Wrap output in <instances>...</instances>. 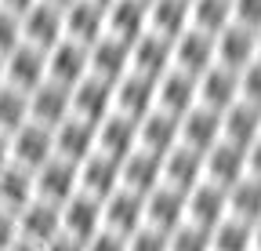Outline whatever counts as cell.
I'll use <instances>...</instances> for the list:
<instances>
[{
	"label": "cell",
	"mask_w": 261,
	"mask_h": 251,
	"mask_svg": "<svg viewBox=\"0 0 261 251\" xmlns=\"http://www.w3.org/2000/svg\"><path fill=\"white\" fill-rule=\"evenodd\" d=\"M33 190H37L40 200H51V204L62 208L73 193H80V164L51 156L47 164H40L33 171Z\"/></svg>",
	"instance_id": "obj_1"
},
{
	"label": "cell",
	"mask_w": 261,
	"mask_h": 251,
	"mask_svg": "<svg viewBox=\"0 0 261 251\" xmlns=\"http://www.w3.org/2000/svg\"><path fill=\"white\" fill-rule=\"evenodd\" d=\"M8 139H11V161L18 168H25V171H37L40 164H47L55 156V131L44 128V124H37V120H25Z\"/></svg>",
	"instance_id": "obj_2"
},
{
	"label": "cell",
	"mask_w": 261,
	"mask_h": 251,
	"mask_svg": "<svg viewBox=\"0 0 261 251\" xmlns=\"http://www.w3.org/2000/svg\"><path fill=\"white\" fill-rule=\"evenodd\" d=\"M44 80H47V51L22 40L11 55H4V84H11V87L29 95V91L40 87Z\"/></svg>",
	"instance_id": "obj_3"
},
{
	"label": "cell",
	"mask_w": 261,
	"mask_h": 251,
	"mask_svg": "<svg viewBox=\"0 0 261 251\" xmlns=\"http://www.w3.org/2000/svg\"><path fill=\"white\" fill-rule=\"evenodd\" d=\"M171 66H174V40L145 29V33L130 44V73H142L149 80H160Z\"/></svg>",
	"instance_id": "obj_4"
},
{
	"label": "cell",
	"mask_w": 261,
	"mask_h": 251,
	"mask_svg": "<svg viewBox=\"0 0 261 251\" xmlns=\"http://www.w3.org/2000/svg\"><path fill=\"white\" fill-rule=\"evenodd\" d=\"M102 226L120 237H130L135 230H142L145 226V197L120 186L116 193H109L102 200Z\"/></svg>",
	"instance_id": "obj_5"
},
{
	"label": "cell",
	"mask_w": 261,
	"mask_h": 251,
	"mask_svg": "<svg viewBox=\"0 0 261 251\" xmlns=\"http://www.w3.org/2000/svg\"><path fill=\"white\" fill-rule=\"evenodd\" d=\"M225 215H228V190H221V186L203 178L185 193V222L214 230Z\"/></svg>",
	"instance_id": "obj_6"
},
{
	"label": "cell",
	"mask_w": 261,
	"mask_h": 251,
	"mask_svg": "<svg viewBox=\"0 0 261 251\" xmlns=\"http://www.w3.org/2000/svg\"><path fill=\"white\" fill-rule=\"evenodd\" d=\"M69 113H73V87H65L58 80H44L40 87L29 91V120L55 131Z\"/></svg>",
	"instance_id": "obj_7"
},
{
	"label": "cell",
	"mask_w": 261,
	"mask_h": 251,
	"mask_svg": "<svg viewBox=\"0 0 261 251\" xmlns=\"http://www.w3.org/2000/svg\"><path fill=\"white\" fill-rule=\"evenodd\" d=\"M152 109H156V80H149L142 73H123L113 84V113L142 120Z\"/></svg>",
	"instance_id": "obj_8"
},
{
	"label": "cell",
	"mask_w": 261,
	"mask_h": 251,
	"mask_svg": "<svg viewBox=\"0 0 261 251\" xmlns=\"http://www.w3.org/2000/svg\"><path fill=\"white\" fill-rule=\"evenodd\" d=\"M94 131H98V124H91V120L69 113V117H65L58 128H55V156H62V161H73V164H84L87 156L98 149Z\"/></svg>",
	"instance_id": "obj_9"
},
{
	"label": "cell",
	"mask_w": 261,
	"mask_h": 251,
	"mask_svg": "<svg viewBox=\"0 0 261 251\" xmlns=\"http://www.w3.org/2000/svg\"><path fill=\"white\" fill-rule=\"evenodd\" d=\"M236 99H240V73H236V70H228V66H221V62H214L207 73L196 77V102H200V106L225 113Z\"/></svg>",
	"instance_id": "obj_10"
},
{
	"label": "cell",
	"mask_w": 261,
	"mask_h": 251,
	"mask_svg": "<svg viewBox=\"0 0 261 251\" xmlns=\"http://www.w3.org/2000/svg\"><path fill=\"white\" fill-rule=\"evenodd\" d=\"M62 37H65L62 8L47 4V0H37V4L22 15V40H25V44L40 48V51H51Z\"/></svg>",
	"instance_id": "obj_11"
},
{
	"label": "cell",
	"mask_w": 261,
	"mask_h": 251,
	"mask_svg": "<svg viewBox=\"0 0 261 251\" xmlns=\"http://www.w3.org/2000/svg\"><path fill=\"white\" fill-rule=\"evenodd\" d=\"M247 175V149L236 146V142H218L203 153V178L228 190V186H236L240 178Z\"/></svg>",
	"instance_id": "obj_12"
},
{
	"label": "cell",
	"mask_w": 261,
	"mask_h": 251,
	"mask_svg": "<svg viewBox=\"0 0 261 251\" xmlns=\"http://www.w3.org/2000/svg\"><path fill=\"white\" fill-rule=\"evenodd\" d=\"M58 233H62V208H58V204L33 197V200L18 211V237H22V240L44 247V244H47L51 237H58Z\"/></svg>",
	"instance_id": "obj_13"
},
{
	"label": "cell",
	"mask_w": 261,
	"mask_h": 251,
	"mask_svg": "<svg viewBox=\"0 0 261 251\" xmlns=\"http://www.w3.org/2000/svg\"><path fill=\"white\" fill-rule=\"evenodd\" d=\"M87 66H91L94 77L116 84L123 73H130V44L113 37V33H102L87 48Z\"/></svg>",
	"instance_id": "obj_14"
},
{
	"label": "cell",
	"mask_w": 261,
	"mask_h": 251,
	"mask_svg": "<svg viewBox=\"0 0 261 251\" xmlns=\"http://www.w3.org/2000/svg\"><path fill=\"white\" fill-rule=\"evenodd\" d=\"M178 142L189 146V149H196V153H207L211 146H218L221 142V113L196 102L178 120Z\"/></svg>",
	"instance_id": "obj_15"
},
{
	"label": "cell",
	"mask_w": 261,
	"mask_h": 251,
	"mask_svg": "<svg viewBox=\"0 0 261 251\" xmlns=\"http://www.w3.org/2000/svg\"><path fill=\"white\" fill-rule=\"evenodd\" d=\"M214 58L221 62V66L240 73L243 66H250V62L257 58V33L247 29V26H240V22H228L214 37Z\"/></svg>",
	"instance_id": "obj_16"
},
{
	"label": "cell",
	"mask_w": 261,
	"mask_h": 251,
	"mask_svg": "<svg viewBox=\"0 0 261 251\" xmlns=\"http://www.w3.org/2000/svg\"><path fill=\"white\" fill-rule=\"evenodd\" d=\"M185 222V193L174 186L160 182L152 193H145V226L160 233H174Z\"/></svg>",
	"instance_id": "obj_17"
},
{
	"label": "cell",
	"mask_w": 261,
	"mask_h": 251,
	"mask_svg": "<svg viewBox=\"0 0 261 251\" xmlns=\"http://www.w3.org/2000/svg\"><path fill=\"white\" fill-rule=\"evenodd\" d=\"M214 62H218L214 58V37L203 33V29L189 26L174 40V70H181L189 77H200V73H207L214 66Z\"/></svg>",
	"instance_id": "obj_18"
},
{
	"label": "cell",
	"mask_w": 261,
	"mask_h": 251,
	"mask_svg": "<svg viewBox=\"0 0 261 251\" xmlns=\"http://www.w3.org/2000/svg\"><path fill=\"white\" fill-rule=\"evenodd\" d=\"M87 73H91V66H87V48L84 44L62 37L47 51V80H58L65 87H76Z\"/></svg>",
	"instance_id": "obj_19"
},
{
	"label": "cell",
	"mask_w": 261,
	"mask_h": 251,
	"mask_svg": "<svg viewBox=\"0 0 261 251\" xmlns=\"http://www.w3.org/2000/svg\"><path fill=\"white\" fill-rule=\"evenodd\" d=\"M160 182H163V156H156V153L138 146L135 153H127L120 161V186L123 190H135V193L145 197Z\"/></svg>",
	"instance_id": "obj_20"
},
{
	"label": "cell",
	"mask_w": 261,
	"mask_h": 251,
	"mask_svg": "<svg viewBox=\"0 0 261 251\" xmlns=\"http://www.w3.org/2000/svg\"><path fill=\"white\" fill-rule=\"evenodd\" d=\"M102 230V200L91 193H73L62 204V233H69L76 240H91Z\"/></svg>",
	"instance_id": "obj_21"
},
{
	"label": "cell",
	"mask_w": 261,
	"mask_h": 251,
	"mask_svg": "<svg viewBox=\"0 0 261 251\" xmlns=\"http://www.w3.org/2000/svg\"><path fill=\"white\" fill-rule=\"evenodd\" d=\"M62 26H65V37L69 40L91 48L106 33V8L94 4V0H73V4L62 11Z\"/></svg>",
	"instance_id": "obj_22"
},
{
	"label": "cell",
	"mask_w": 261,
	"mask_h": 251,
	"mask_svg": "<svg viewBox=\"0 0 261 251\" xmlns=\"http://www.w3.org/2000/svg\"><path fill=\"white\" fill-rule=\"evenodd\" d=\"M192 106H196V77H189V73L171 66L156 80V109H163V113H171V117L181 120Z\"/></svg>",
	"instance_id": "obj_23"
},
{
	"label": "cell",
	"mask_w": 261,
	"mask_h": 251,
	"mask_svg": "<svg viewBox=\"0 0 261 251\" xmlns=\"http://www.w3.org/2000/svg\"><path fill=\"white\" fill-rule=\"evenodd\" d=\"M94 139H98V153L113 156V161H123L127 153L138 149V120H130L123 113H109L98 124Z\"/></svg>",
	"instance_id": "obj_24"
},
{
	"label": "cell",
	"mask_w": 261,
	"mask_h": 251,
	"mask_svg": "<svg viewBox=\"0 0 261 251\" xmlns=\"http://www.w3.org/2000/svg\"><path fill=\"white\" fill-rule=\"evenodd\" d=\"M73 113L91 120V124H102L113 113V84L87 73L76 87H73Z\"/></svg>",
	"instance_id": "obj_25"
},
{
	"label": "cell",
	"mask_w": 261,
	"mask_h": 251,
	"mask_svg": "<svg viewBox=\"0 0 261 251\" xmlns=\"http://www.w3.org/2000/svg\"><path fill=\"white\" fill-rule=\"evenodd\" d=\"M149 29V4L145 0H113L106 8V33L135 44Z\"/></svg>",
	"instance_id": "obj_26"
},
{
	"label": "cell",
	"mask_w": 261,
	"mask_h": 251,
	"mask_svg": "<svg viewBox=\"0 0 261 251\" xmlns=\"http://www.w3.org/2000/svg\"><path fill=\"white\" fill-rule=\"evenodd\" d=\"M116 190H120V161H113V156L94 149L80 164V193H91L98 200H106Z\"/></svg>",
	"instance_id": "obj_27"
},
{
	"label": "cell",
	"mask_w": 261,
	"mask_h": 251,
	"mask_svg": "<svg viewBox=\"0 0 261 251\" xmlns=\"http://www.w3.org/2000/svg\"><path fill=\"white\" fill-rule=\"evenodd\" d=\"M163 182L189 193L196 182H203V153H196V149L178 142L171 153H163Z\"/></svg>",
	"instance_id": "obj_28"
},
{
	"label": "cell",
	"mask_w": 261,
	"mask_h": 251,
	"mask_svg": "<svg viewBox=\"0 0 261 251\" xmlns=\"http://www.w3.org/2000/svg\"><path fill=\"white\" fill-rule=\"evenodd\" d=\"M138 146L163 156V153H171L178 146V117L171 113H163V109H152L138 120Z\"/></svg>",
	"instance_id": "obj_29"
},
{
	"label": "cell",
	"mask_w": 261,
	"mask_h": 251,
	"mask_svg": "<svg viewBox=\"0 0 261 251\" xmlns=\"http://www.w3.org/2000/svg\"><path fill=\"white\" fill-rule=\"evenodd\" d=\"M257 135H261V109H257V106L236 99L232 106L221 113V139H225V142H236V146L247 149Z\"/></svg>",
	"instance_id": "obj_30"
},
{
	"label": "cell",
	"mask_w": 261,
	"mask_h": 251,
	"mask_svg": "<svg viewBox=\"0 0 261 251\" xmlns=\"http://www.w3.org/2000/svg\"><path fill=\"white\" fill-rule=\"evenodd\" d=\"M189 0H149V29L167 40H178L189 29Z\"/></svg>",
	"instance_id": "obj_31"
},
{
	"label": "cell",
	"mask_w": 261,
	"mask_h": 251,
	"mask_svg": "<svg viewBox=\"0 0 261 251\" xmlns=\"http://www.w3.org/2000/svg\"><path fill=\"white\" fill-rule=\"evenodd\" d=\"M33 197H37V190H33V171L18 168L15 161L8 168H0V208L18 215Z\"/></svg>",
	"instance_id": "obj_32"
},
{
	"label": "cell",
	"mask_w": 261,
	"mask_h": 251,
	"mask_svg": "<svg viewBox=\"0 0 261 251\" xmlns=\"http://www.w3.org/2000/svg\"><path fill=\"white\" fill-rule=\"evenodd\" d=\"M228 215L240 222H257L261 218V178L243 175L236 186H228Z\"/></svg>",
	"instance_id": "obj_33"
},
{
	"label": "cell",
	"mask_w": 261,
	"mask_h": 251,
	"mask_svg": "<svg viewBox=\"0 0 261 251\" xmlns=\"http://www.w3.org/2000/svg\"><path fill=\"white\" fill-rule=\"evenodd\" d=\"M189 22L203 33L218 37L232 22V0H189Z\"/></svg>",
	"instance_id": "obj_34"
},
{
	"label": "cell",
	"mask_w": 261,
	"mask_h": 251,
	"mask_svg": "<svg viewBox=\"0 0 261 251\" xmlns=\"http://www.w3.org/2000/svg\"><path fill=\"white\" fill-rule=\"evenodd\" d=\"M211 251H254V226L225 215L211 230Z\"/></svg>",
	"instance_id": "obj_35"
},
{
	"label": "cell",
	"mask_w": 261,
	"mask_h": 251,
	"mask_svg": "<svg viewBox=\"0 0 261 251\" xmlns=\"http://www.w3.org/2000/svg\"><path fill=\"white\" fill-rule=\"evenodd\" d=\"M25 120H29V95L11 84H0V131L15 135Z\"/></svg>",
	"instance_id": "obj_36"
},
{
	"label": "cell",
	"mask_w": 261,
	"mask_h": 251,
	"mask_svg": "<svg viewBox=\"0 0 261 251\" xmlns=\"http://www.w3.org/2000/svg\"><path fill=\"white\" fill-rule=\"evenodd\" d=\"M167 251H211V230L181 222L174 233H167Z\"/></svg>",
	"instance_id": "obj_37"
},
{
	"label": "cell",
	"mask_w": 261,
	"mask_h": 251,
	"mask_svg": "<svg viewBox=\"0 0 261 251\" xmlns=\"http://www.w3.org/2000/svg\"><path fill=\"white\" fill-rule=\"evenodd\" d=\"M240 99L261 109V58H254L250 66L240 70Z\"/></svg>",
	"instance_id": "obj_38"
},
{
	"label": "cell",
	"mask_w": 261,
	"mask_h": 251,
	"mask_svg": "<svg viewBox=\"0 0 261 251\" xmlns=\"http://www.w3.org/2000/svg\"><path fill=\"white\" fill-rule=\"evenodd\" d=\"M22 44V18L11 15L8 8H0V58L11 55Z\"/></svg>",
	"instance_id": "obj_39"
},
{
	"label": "cell",
	"mask_w": 261,
	"mask_h": 251,
	"mask_svg": "<svg viewBox=\"0 0 261 251\" xmlns=\"http://www.w3.org/2000/svg\"><path fill=\"white\" fill-rule=\"evenodd\" d=\"M127 251H167V233H160L152 226H142L127 237Z\"/></svg>",
	"instance_id": "obj_40"
},
{
	"label": "cell",
	"mask_w": 261,
	"mask_h": 251,
	"mask_svg": "<svg viewBox=\"0 0 261 251\" xmlns=\"http://www.w3.org/2000/svg\"><path fill=\"white\" fill-rule=\"evenodd\" d=\"M232 22L257 33L261 29V0H232Z\"/></svg>",
	"instance_id": "obj_41"
},
{
	"label": "cell",
	"mask_w": 261,
	"mask_h": 251,
	"mask_svg": "<svg viewBox=\"0 0 261 251\" xmlns=\"http://www.w3.org/2000/svg\"><path fill=\"white\" fill-rule=\"evenodd\" d=\"M84 251H127V237H120V233H113V230H98L87 244H84Z\"/></svg>",
	"instance_id": "obj_42"
},
{
	"label": "cell",
	"mask_w": 261,
	"mask_h": 251,
	"mask_svg": "<svg viewBox=\"0 0 261 251\" xmlns=\"http://www.w3.org/2000/svg\"><path fill=\"white\" fill-rule=\"evenodd\" d=\"M18 240V215L8 211V208H0V251H4L8 244Z\"/></svg>",
	"instance_id": "obj_43"
},
{
	"label": "cell",
	"mask_w": 261,
	"mask_h": 251,
	"mask_svg": "<svg viewBox=\"0 0 261 251\" xmlns=\"http://www.w3.org/2000/svg\"><path fill=\"white\" fill-rule=\"evenodd\" d=\"M40 251H84V240H76V237H69V233H58V237H51Z\"/></svg>",
	"instance_id": "obj_44"
},
{
	"label": "cell",
	"mask_w": 261,
	"mask_h": 251,
	"mask_svg": "<svg viewBox=\"0 0 261 251\" xmlns=\"http://www.w3.org/2000/svg\"><path fill=\"white\" fill-rule=\"evenodd\" d=\"M247 175H254V178H261V135L247 146Z\"/></svg>",
	"instance_id": "obj_45"
},
{
	"label": "cell",
	"mask_w": 261,
	"mask_h": 251,
	"mask_svg": "<svg viewBox=\"0 0 261 251\" xmlns=\"http://www.w3.org/2000/svg\"><path fill=\"white\" fill-rule=\"evenodd\" d=\"M33 4H37V0H0V8H8V11H11V15H18V18H22Z\"/></svg>",
	"instance_id": "obj_46"
},
{
	"label": "cell",
	"mask_w": 261,
	"mask_h": 251,
	"mask_svg": "<svg viewBox=\"0 0 261 251\" xmlns=\"http://www.w3.org/2000/svg\"><path fill=\"white\" fill-rule=\"evenodd\" d=\"M11 164V139L0 131V168H8Z\"/></svg>",
	"instance_id": "obj_47"
},
{
	"label": "cell",
	"mask_w": 261,
	"mask_h": 251,
	"mask_svg": "<svg viewBox=\"0 0 261 251\" xmlns=\"http://www.w3.org/2000/svg\"><path fill=\"white\" fill-rule=\"evenodd\" d=\"M4 251H40V247H37V244H29V240H22V237H18V240H15V244H8Z\"/></svg>",
	"instance_id": "obj_48"
},
{
	"label": "cell",
	"mask_w": 261,
	"mask_h": 251,
	"mask_svg": "<svg viewBox=\"0 0 261 251\" xmlns=\"http://www.w3.org/2000/svg\"><path fill=\"white\" fill-rule=\"evenodd\" d=\"M254 251H261V218L254 222Z\"/></svg>",
	"instance_id": "obj_49"
},
{
	"label": "cell",
	"mask_w": 261,
	"mask_h": 251,
	"mask_svg": "<svg viewBox=\"0 0 261 251\" xmlns=\"http://www.w3.org/2000/svg\"><path fill=\"white\" fill-rule=\"evenodd\" d=\"M47 4H55V8H62V11H65V8L73 4V0H47Z\"/></svg>",
	"instance_id": "obj_50"
},
{
	"label": "cell",
	"mask_w": 261,
	"mask_h": 251,
	"mask_svg": "<svg viewBox=\"0 0 261 251\" xmlns=\"http://www.w3.org/2000/svg\"><path fill=\"white\" fill-rule=\"evenodd\" d=\"M0 84H4V58H0Z\"/></svg>",
	"instance_id": "obj_51"
},
{
	"label": "cell",
	"mask_w": 261,
	"mask_h": 251,
	"mask_svg": "<svg viewBox=\"0 0 261 251\" xmlns=\"http://www.w3.org/2000/svg\"><path fill=\"white\" fill-rule=\"evenodd\" d=\"M257 58H261V29H257Z\"/></svg>",
	"instance_id": "obj_52"
},
{
	"label": "cell",
	"mask_w": 261,
	"mask_h": 251,
	"mask_svg": "<svg viewBox=\"0 0 261 251\" xmlns=\"http://www.w3.org/2000/svg\"><path fill=\"white\" fill-rule=\"evenodd\" d=\"M94 4H102V8H109V4H113V0H94Z\"/></svg>",
	"instance_id": "obj_53"
},
{
	"label": "cell",
	"mask_w": 261,
	"mask_h": 251,
	"mask_svg": "<svg viewBox=\"0 0 261 251\" xmlns=\"http://www.w3.org/2000/svg\"><path fill=\"white\" fill-rule=\"evenodd\" d=\"M145 4H149V0H145Z\"/></svg>",
	"instance_id": "obj_54"
}]
</instances>
